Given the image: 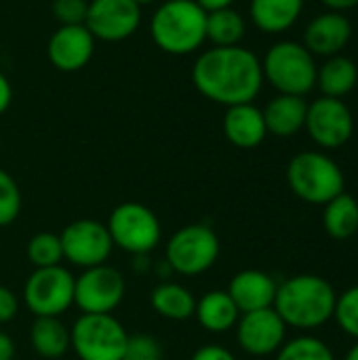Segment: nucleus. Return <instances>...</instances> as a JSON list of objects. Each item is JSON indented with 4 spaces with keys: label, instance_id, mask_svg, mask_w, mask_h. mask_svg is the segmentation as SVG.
<instances>
[{
    "label": "nucleus",
    "instance_id": "nucleus-12",
    "mask_svg": "<svg viewBox=\"0 0 358 360\" xmlns=\"http://www.w3.org/2000/svg\"><path fill=\"white\" fill-rule=\"evenodd\" d=\"M304 129L317 146L325 150H338L352 139L354 116L342 99L323 95L308 103Z\"/></svg>",
    "mask_w": 358,
    "mask_h": 360
},
{
    "label": "nucleus",
    "instance_id": "nucleus-6",
    "mask_svg": "<svg viewBox=\"0 0 358 360\" xmlns=\"http://www.w3.org/2000/svg\"><path fill=\"white\" fill-rule=\"evenodd\" d=\"M219 251V236L211 226L188 224L167 240L165 264L181 276H200L215 266Z\"/></svg>",
    "mask_w": 358,
    "mask_h": 360
},
{
    "label": "nucleus",
    "instance_id": "nucleus-13",
    "mask_svg": "<svg viewBox=\"0 0 358 360\" xmlns=\"http://www.w3.org/2000/svg\"><path fill=\"white\" fill-rule=\"evenodd\" d=\"M141 23V6L133 0H89L84 25L95 40L120 42Z\"/></svg>",
    "mask_w": 358,
    "mask_h": 360
},
{
    "label": "nucleus",
    "instance_id": "nucleus-5",
    "mask_svg": "<svg viewBox=\"0 0 358 360\" xmlns=\"http://www.w3.org/2000/svg\"><path fill=\"white\" fill-rule=\"evenodd\" d=\"M264 80H268L281 95H308L317 84L314 55L300 42L281 40L272 44L262 61Z\"/></svg>",
    "mask_w": 358,
    "mask_h": 360
},
{
    "label": "nucleus",
    "instance_id": "nucleus-18",
    "mask_svg": "<svg viewBox=\"0 0 358 360\" xmlns=\"http://www.w3.org/2000/svg\"><path fill=\"white\" fill-rule=\"evenodd\" d=\"M222 127L226 139L241 150L257 148L268 135L264 112L253 103H238L226 108Z\"/></svg>",
    "mask_w": 358,
    "mask_h": 360
},
{
    "label": "nucleus",
    "instance_id": "nucleus-19",
    "mask_svg": "<svg viewBox=\"0 0 358 360\" xmlns=\"http://www.w3.org/2000/svg\"><path fill=\"white\" fill-rule=\"evenodd\" d=\"M262 112L268 133L276 137H293L306 124L308 103L304 97L279 93L274 99L268 101V105Z\"/></svg>",
    "mask_w": 358,
    "mask_h": 360
},
{
    "label": "nucleus",
    "instance_id": "nucleus-33",
    "mask_svg": "<svg viewBox=\"0 0 358 360\" xmlns=\"http://www.w3.org/2000/svg\"><path fill=\"white\" fill-rule=\"evenodd\" d=\"M17 312H19V300H17V295L8 287L0 285V325L11 323L17 316Z\"/></svg>",
    "mask_w": 358,
    "mask_h": 360
},
{
    "label": "nucleus",
    "instance_id": "nucleus-31",
    "mask_svg": "<svg viewBox=\"0 0 358 360\" xmlns=\"http://www.w3.org/2000/svg\"><path fill=\"white\" fill-rule=\"evenodd\" d=\"M122 360H162V346L148 333L129 335Z\"/></svg>",
    "mask_w": 358,
    "mask_h": 360
},
{
    "label": "nucleus",
    "instance_id": "nucleus-36",
    "mask_svg": "<svg viewBox=\"0 0 358 360\" xmlns=\"http://www.w3.org/2000/svg\"><path fill=\"white\" fill-rule=\"evenodd\" d=\"M205 13H211V11H219V8H228L232 6L236 0H194Z\"/></svg>",
    "mask_w": 358,
    "mask_h": 360
},
{
    "label": "nucleus",
    "instance_id": "nucleus-11",
    "mask_svg": "<svg viewBox=\"0 0 358 360\" xmlns=\"http://www.w3.org/2000/svg\"><path fill=\"white\" fill-rule=\"evenodd\" d=\"M59 238L63 259L82 270L106 264L114 249L108 226L97 219H76L63 228Z\"/></svg>",
    "mask_w": 358,
    "mask_h": 360
},
{
    "label": "nucleus",
    "instance_id": "nucleus-15",
    "mask_svg": "<svg viewBox=\"0 0 358 360\" xmlns=\"http://www.w3.org/2000/svg\"><path fill=\"white\" fill-rule=\"evenodd\" d=\"M95 42L87 25H59L46 42V57L59 72H78L93 59Z\"/></svg>",
    "mask_w": 358,
    "mask_h": 360
},
{
    "label": "nucleus",
    "instance_id": "nucleus-8",
    "mask_svg": "<svg viewBox=\"0 0 358 360\" xmlns=\"http://www.w3.org/2000/svg\"><path fill=\"white\" fill-rule=\"evenodd\" d=\"M106 226L114 247L135 257L152 253L162 238V226L156 213L141 202H122L114 207Z\"/></svg>",
    "mask_w": 358,
    "mask_h": 360
},
{
    "label": "nucleus",
    "instance_id": "nucleus-10",
    "mask_svg": "<svg viewBox=\"0 0 358 360\" xmlns=\"http://www.w3.org/2000/svg\"><path fill=\"white\" fill-rule=\"evenodd\" d=\"M127 293L124 276L108 264L74 276V306L82 314H114Z\"/></svg>",
    "mask_w": 358,
    "mask_h": 360
},
{
    "label": "nucleus",
    "instance_id": "nucleus-38",
    "mask_svg": "<svg viewBox=\"0 0 358 360\" xmlns=\"http://www.w3.org/2000/svg\"><path fill=\"white\" fill-rule=\"evenodd\" d=\"M15 356V344L13 340L0 331V360H13Z\"/></svg>",
    "mask_w": 358,
    "mask_h": 360
},
{
    "label": "nucleus",
    "instance_id": "nucleus-9",
    "mask_svg": "<svg viewBox=\"0 0 358 360\" xmlns=\"http://www.w3.org/2000/svg\"><path fill=\"white\" fill-rule=\"evenodd\" d=\"M23 304L34 316H61L74 306V274L63 266L36 268L23 285Z\"/></svg>",
    "mask_w": 358,
    "mask_h": 360
},
{
    "label": "nucleus",
    "instance_id": "nucleus-40",
    "mask_svg": "<svg viewBox=\"0 0 358 360\" xmlns=\"http://www.w3.org/2000/svg\"><path fill=\"white\" fill-rule=\"evenodd\" d=\"M133 2H137V4L143 8V6H148V4H154V2H158V0H133Z\"/></svg>",
    "mask_w": 358,
    "mask_h": 360
},
{
    "label": "nucleus",
    "instance_id": "nucleus-30",
    "mask_svg": "<svg viewBox=\"0 0 358 360\" xmlns=\"http://www.w3.org/2000/svg\"><path fill=\"white\" fill-rule=\"evenodd\" d=\"M333 319L346 335L358 342V285L338 295Z\"/></svg>",
    "mask_w": 358,
    "mask_h": 360
},
{
    "label": "nucleus",
    "instance_id": "nucleus-4",
    "mask_svg": "<svg viewBox=\"0 0 358 360\" xmlns=\"http://www.w3.org/2000/svg\"><path fill=\"white\" fill-rule=\"evenodd\" d=\"M291 192L310 205H327L344 192L346 179L340 165L323 152H300L287 165Z\"/></svg>",
    "mask_w": 358,
    "mask_h": 360
},
{
    "label": "nucleus",
    "instance_id": "nucleus-29",
    "mask_svg": "<svg viewBox=\"0 0 358 360\" xmlns=\"http://www.w3.org/2000/svg\"><path fill=\"white\" fill-rule=\"evenodd\" d=\"M21 213V190L15 177L0 169V228L11 226Z\"/></svg>",
    "mask_w": 358,
    "mask_h": 360
},
{
    "label": "nucleus",
    "instance_id": "nucleus-34",
    "mask_svg": "<svg viewBox=\"0 0 358 360\" xmlns=\"http://www.w3.org/2000/svg\"><path fill=\"white\" fill-rule=\"evenodd\" d=\"M190 360H236V356L224 346L209 344V346H200Z\"/></svg>",
    "mask_w": 358,
    "mask_h": 360
},
{
    "label": "nucleus",
    "instance_id": "nucleus-28",
    "mask_svg": "<svg viewBox=\"0 0 358 360\" xmlns=\"http://www.w3.org/2000/svg\"><path fill=\"white\" fill-rule=\"evenodd\" d=\"M276 360H335L331 348L312 335H300L291 342H285L276 352Z\"/></svg>",
    "mask_w": 358,
    "mask_h": 360
},
{
    "label": "nucleus",
    "instance_id": "nucleus-22",
    "mask_svg": "<svg viewBox=\"0 0 358 360\" xmlns=\"http://www.w3.org/2000/svg\"><path fill=\"white\" fill-rule=\"evenodd\" d=\"M150 306L158 316H162L167 321L181 323V321L194 319L196 297L192 295V291L188 287L173 283V281H165L152 289Z\"/></svg>",
    "mask_w": 358,
    "mask_h": 360
},
{
    "label": "nucleus",
    "instance_id": "nucleus-37",
    "mask_svg": "<svg viewBox=\"0 0 358 360\" xmlns=\"http://www.w3.org/2000/svg\"><path fill=\"white\" fill-rule=\"evenodd\" d=\"M329 11L333 13H344V11H350L358 6V0H321Z\"/></svg>",
    "mask_w": 358,
    "mask_h": 360
},
{
    "label": "nucleus",
    "instance_id": "nucleus-2",
    "mask_svg": "<svg viewBox=\"0 0 358 360\" xmlns=\"http://www.w3.org/2000/svg\"><path fill=\"white\" fill-rule=\"evenodd\" d=\"M335 302L338 293L329 281L317 274H298L276 287L272 308L287 327L312 331L333 319Z\"/></svg>",
    "mask_w": 358,
    "mask_h": 360
},
{
    "label": "nucleus",
    "instance_id": "nucleus-21",
    "mask_svg": "<svg viewBox=\"0 0 358 360\" xmlns=\"http://www.w3.org/2000/svg\"><path fill=\"white\" fill-rule=\"evenodd\" d=\"M304 8V0H251L249 15L257 30L281 34L295 25Z\"/></svg>",
    "mask_w": 358,
    "mask_h": 360
},
{
    "label": "nucleus",
    "instance_id": "nucleus-35",
    "mask_svg": "<svg viewBox=\"0 0 358 360\" xmlns=\"http://www.w3.org/2000/svg\"><path fill=\"white\" fill-rule=\"evenodd\" d=\"M13 101V86H11V80L6 78V74L0 72V114H4L8 110Z\"/></svg>",
    "mask_w": 358,
    "mask_h": 360
},
{
    "label": "nucleus",
    "instance_id": "nucleus-20",
    "mask_svg": "<svg viewBox=\"0 0 358 360\" xmlns=\"http://www.w3.org/2000/svg\"><path fill=\"white\" fill-rule=\"evenodd\" d=\"M194 319L198 325L209 333H228L236 327L241 319V310L228 295V291L215 289L205 293L200 300H196Z\"/></svg>",
    "mask_w": 358,
    "mask_h": 360
},
{
    "label": "nucleus",
    "instance_id": "nucleus-27",
    "mask_svg": "<svg viewBox=\"0 0 358 360\" xmlns=\"http://www.w3.org/2000/svg\"><path fill=\"white\" fill-rule=\"evenodd\" d=\"M27 262L36 268H53L61 266L63 262V247L59 234L53 232H38L27 240L25 247Z\"/></svg>",
    "mask_w": 358,
    "mask_h": 360
},
{
    "label": "nucleus",
    "instance_id": "nucleus-26",
    "mask_svg": "<svg viewBox=\"0 0 358 360\" xmlns=\"http://www.w3.org/2000/svg\"><path fill=\"white\" fill-rule=\"evenodd\" d=\"M247 34L245 17L228 6L207 13V40L213 46H236Z\"/></svg>",
    "mask_w": 358,
    "mask_h": 360
},
{
    "label": "nucleus",
    "instance_id": "nucleus-16",
    "mask_svg": "<svg viewBox=\"0 0 358 360\" xmlns=\"http://www.w3.org/2000/svg\"><path fill=\"white\" fill-rule=\"evenodd\" d=\"M352 38V23L342 13H323L314 17L304 32V46L312 55H340Z\"/></svg>",
    "mask_w": 358,
    "mask_h": 360
},
{
    "label": "nucleus",
    "instance_id": "nucleus-3",
    "mask_svg": "<svg viewBox=\"0 0 358 360\" xmlns=\"http://www.w3.org/2000/svg\"><path fill=\"white\" fill-rule=\"evenodd\" d=\"M150 36L162 53H196L207 40V13L194 0H165L150 19Z\"/></svg>",
    "mask_w": 358,
    "mask_h": 360
},
{
    "label": "nucleus",
    "instance_id": "nucleus-17",
    "mask_svg": "<svg viewBox=\"0 0 358 360\" xmlns=\"http://www.w3.org/2000/svg\"><path fill=\"white\" fill-rule=\"evenodd\" d=\"M276 287H279L276 281L262 270H241L232 276L226 291L236 304V308L241 310V314H245V312L272 308L276 297Z\"/></svg>",
    "mask_w": 358,
    "mask_h": 360
},
{
    "label": "nucleus",
    "instance_id": "nucleus-1",
    "mask_svg": "<svg viewBox=\"0 0 358 360\" xmlns=\"http://www.w3.org/2000/svg\"><path fill=\"white\" fill-rule=\"evenodd\" d=\"M192 82L196 91L213 103L238 105L253 103L264 84L260 57L236 46H211L203 51L192 65Z\"/></svg>",
    "mask_w": 358,
    "mask_h": 360
},
{
    "label": "nucleus",
    "instance_id": "nucleus-7",
    "mask_svg": "<svg viewBox=\"0 0 358 360\" xmlns=\"http://www.w3.org/2000/svg\"><path fill=\"white\" fill-rule=\"evenodd\" d=\"M127 340L114 314H80L70 329V348L80 360H122Z\"/></svg>",
    "mask_w": 358,
    "mask_h": 360
},
{
    "label": "nucleus",
    "instance_id": "nucleus-23",
    "mask_svg": "<svg viewBox=\"0 0 358 360\" xmlns=\"http://www.w3.org/2000/svg\"><path fill=\"white\" fill-rule=\"evenodd\" d=\"M30 346L42 359H61L70 350V329L59 316H36L30 327Z\"/></svg>",
    "mask_w": 358,
    "mask_h": 360
},
{
    "label": "nucleus",
    "instance_id": "nucleus-24",
    "mask_svg": "<svg viewBox=\"0 0 358 360\" xmlns=\"http://www.w3.org/2000/svg\"><path fill=\"white\" fill-rule=\"evenodd\" d=\"M358 82V68L350 57L333 55L317 72V84L325 97L342 99L354 91Z\"/></svg>",
    "mask_w": 358,
    "mask_h": 360
},
{
    "label": "nucleus",
    "instance_id": "nucleus-14",
    "mask_svg": "<svg viewBox=\"0 0 358 360\" xmlns=\"http://www.w3.org/2000/svg\"><path fill=\"white\" fill-rule=\"evenodd\" d=\"M234 329L238 346L251 356H270L279 352L287 338V325L274 308L241 314Z\"/></svg>",
    "mask_w": 358,
    "mask_h": 360
},
{
    "label": "nucleus",
    "instance_id": "nucleus-25",
    "mask_svg": "<svg viewBox=\"0 0 358 360\" xmlns=\"http://www.w3.org/2000/svg\"><path fill=\"white\" fill-rule=\"evenodd\" d=\"M323 228L335 240H346L354 236L358 230V200L354 196L342 192L325 205Z\"/></svg>",
    "mask_w": 358,
    "mask_h": 360
},
{
    "label": "nucleus",
    "instance_id": "nucleus-32",
    "mask_svg": "<svg viewBox=\"0 0 358 360\" xmlns=\"http://www.w3.org/2000/svg\"><path fill=\"white\" fill-rule=\"evenodd\" d=\"M89 0H53L51 13L59 25H84Z\"/></svg>",
    "mask_w": 358,
    "mask_h": 360
},
{
    "label": "nucleus",
    "instance_id": "nucleus-39",
    "mask_svg": "<svg viewBox=\"0 0 358 360\" xmlns=\"http://www.w3.org/2000/svg\"><path fill=\"white\" fill-rule=\"evenodd\" d=\"M344 360H358V342L348 350V354H346V359Z\"/></svg>",
    "mask_w": 358,
    "mask_h": 360
}]
</instances>
